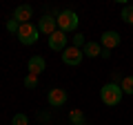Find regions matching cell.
Instances as JSON below:
<instances>
[{"instance_id": "cell-1", "label": "cell", "mask_w": 133, "mask_h": 125, "mask_svg": "<svg viewBox=\"0 0 133 125\" xmlns=\"http://www.w3.org/2000/svg\"><path fill=\"white\" fill-rule=\"evenodd\" d=\"M56 20H58V29H60V31H64V34H71V31H76V34H78L80 18H78L76 11H71V9H62V11H58Z\"/></svg>"}, {"instance_id": "cell-2", "label": "cell", "mask_w": 133, "mask_h": 125, "mask_svg": "<svg viewBox=\"0 0 133 125\" xmlns=\"http://www.w3.org/2000/svg\"><path fill=\"white\" fill-rule=\"evenodd\" d=\"M122 96H124V92H122V87H120L118 83H107V85H102V89H100V98H102V103L109 105V107L120 105Z\"/></svg>"}, {"instance_id": "cell-3", "label": "cell", "mask_w": 133, "mask_h": 125, "mask_svg": "<svg viewBox=\"0 0 133 125\" xmlns=\"http://www.w3.org/2000/svg\"><path fill=\"white\" fill-rule=\"evenodd\" d=\"M18 40L22 45H36L38 43V38H40V29H38V25H33V22H24V25H20V29H18Z\"/></svg>"}, {"instance_id": "cell-4", "label": "cell", "mask_w": 133, "mask_h": 125, "mask_svg": "<svg viewBox=\"0 0 133 125\" xmlns=\"http://www.w3.org/2000/svg\"><path fill=\"white\" fill-rule=\"evenodd\" d=\"M82 58H84V54H82V49H78V47H66L64 52H62V62L69 65V67H78V65L82 62Z\"/></svg>"}, {"instance_id": "cell-5", "label": "cell", "mask_w": 133, "mask_h": 125, "mask_svg": "<svg viewBox=\"0 0 133 125\" xmlns=\"http://www.w3.org/2000/svg\"><path fill=\"white\" fill-rule=\"evenodd\" d=\"M66 43H69V36L64 34V31H60V29H56L51 36H49V49H53V52H64L66 49Z\"/></svg>"}, {"instance_id": "cell-6", "label": "cell", "mask_w": 133, "mask_h": 125, "mask_svg": "<svg viewBox=\"0 0 133 125\" xmlns=\"http://www.w3.org/2000/svg\"><path fill=\"white\" fill-rule=\"evenodd\" d=\"M66 89H62V87H53V89H49V94H47V101H49V105L51 107H62L66 103Z\"/></svg>"}, {"instance_id": "cell-7", "label": "cell", "mask_w": 133, "mask_h": 125, "mask_svg": "<svg viewBox=\"0 0 133 125\" xmlns=\"http://www.w3.org/2000/svg\"><path fill=\"white\" fill-rule=\"evenodd\" d=\"M120 40H122V38H120V34H118V31H113V29H111V31H104V34L100 36V45H102V49H109V52L118 47Z\"/></svg>"}, {"instance_id": "cell-8", "label": "cell", "mask_w": 133, "mask_h": 125, "mask_svg": "<svg viewBox=\"0 0 133 125\" xmlns=\"http://www.w3.org/2000/svg\"><path fill=\"white\" fill-rule=\"evenodd\" d=\"M14 20H18L20 25H24V22H29V20L33 18V7L31 5H18L14 9V16H11Z\"/></svg>"}, {"instance_id": "cell-9", "label": "cell", "mask_w": 133, "mask_h": 125, "mask_svg": "<svg viewBox=\"0 0 133 125\" xmlns=\"http://www.w3.org/2000/svg\"><path fill=\"white\" fill-rule=\"evenodd\" d=\"M38 29H40V34H44V36L49 38V36L58 29L56 16H42V18H40V22H38Z\"/></svg>"}, {"instance_id": "cell-10", "label": "cell", "mask_w": 133, "mask_h": 125, "mask_svg": "<svg viewBox=\"0 0 133 125\" xmlns=\"http://www.w3.org/2000/svg\"><path fill=\"white\" fill-rule=\"evenodd\" d=\"M27 69H29V74H33V76H40V74L47 69V60H44L42 56H31L27 60Z\"/></svg>"}, {"instance_id": "cell-11", "label": "cell", "mask_w": 133, "mask_h": 125, "mask_svg": "<svg viewBox=\"0 0 133 125\" xmlns=\"http://www.w3.org/2000/svg\"><path fill=\"white\" fill-rule=\"evenodd\" d=\"M82 54H84V58H98V56H102V45H100V40H87L84 47H82Z\"/></svg>"}, {"instance_id": "cell-12", "label": "cell", "mask_w": 133, "mask_h": 125, "mask_svg": "<svg viewBox=\"0 0 133 125\" xmlns=\"http://www.w3.org/2000/svg\"><path fill=\"white\" fill-rule=\"evenodd\" d=\"M69 121H71L73 125H84V123H87V121H84V112H80V110H71Z\"/></svg>"}, {"instance_id": "cell-13", "label": "cell", "mask_w": 133, "mask_h": 125, "mask_svg": "<svg viewBox=\"0 0 133 125\" xmlns=\"http://www.w3.org/2000/svg\"><path fill=\"white\" fill-rule=\"evenodd\" d=\"M120 18H122L127 25H133V5H124V7H122V14H120Z\"/></svg>"}, {"instance_id": "cell-14", "label": "cell", "mask_w": 133, "mask_h": 125, "mask_svg": "<svg viewBox=\"0 0 133 125\" xmlns=\"http://www.w3.org/2000/svg\"><path fill=\"white\" fill-rule=\"evenodd\" d=\"M120 87H122L124 94L133 96V76H124V78H122V83H120Z\"/></svg>"}, {"instance_id": "cell-15", "label": "cell", "mask_w": 133, "mask_h": 125, "mask_svg": "<svg viewBox=\"0 0 133 125\" xmlns=\"http://www.w3.org/2000/svg\"><path fill=\"white\" fill-rule=\"evenodd\" d=\"M11 125H29V116L20 112V114H16L14 118H11Z\"/></svg>"}, {"instance_id": "cell-16", "label": "cell", "mask_w": 133, "mask_h": 125, "mask_svg": "<svg viewBox=\"0 0 133 125\" xmlns=\"http://www.w3.org/2000/svg\"><path fill=\"white\" fill-rule=\"evenodd\" d=\"M22 83H24V87H29V89H33V87H38V76H33V74H27Z\"/></svg>"}, {"instance_id": "cell-17", "label": "cell", "mask_w": 133, "mask_h": 125, "mask_svg": "<svg viewBox=\"0 0 133 125\" xmlns=\"http://www.w3.org/2000/svg\"><path fill=\"white\" fill-rule=\"evenodd\" d=\"M84 43H87V38H84L82 34H76V36L71 38V47H78V49H82V47H84Z\"/></svg>"}, {"instance_id": "cell-18", "label": "cell", "mask_w": 133, "mask_h": 125, "mask_svg": "<svg viewBox=\"0 0 133 125\" xmlns=\"http://www.w3.org/2000/svg\"><path fill=\"white\" fill-rule=\"evenodd\" d=\"M18 29H20V22H18V20H14V18L7 20V31H9V34H18Z\"/></svg>"}, {"instance_id": "cell-19", "label": "cell", "mask_w": 133, "mask_h": 125, "mask_svg": "<svg viewBox=\"0 0 133 125\" xmlns=\"http://www.w3.org/2000/svg\"><path fill=\"white\" fill-rule=\"evenodd\" d=\"M38 118H40V121H44V123H49V118H51V116H49L47 112H42V114H38Z\"/></svg>"}, {"instance_id": "cell-20", "label": "cell", "mask_w": 133, "mask_h": 125, "mask_svg": "<svg viewBox=\"0 0 133 125\" xmlns=\"http://www.w3.org/2000/svg\"><path fill=\"white\" fill-rule=\"evenodd\" d=\"M84 125H89V123H84Z\"/></svg>"}]
</instances>
